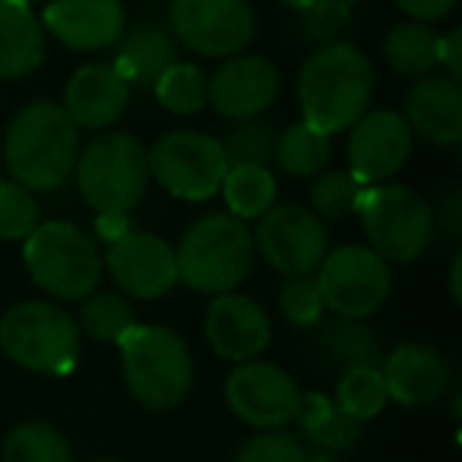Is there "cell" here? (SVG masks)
<instances>
[{
	"mask_svg": "<svg viewBox=\"0 0 462 462\" xmlns=\"http://www.w3.org/2000/svg\"><path fill=\"white\" fill-rule=\"evenodd\" d=\"M374 98V67L361 48L348 42L320 45L298 73L301 121L333 136L348 130Z\"/></svg>",
	"mask_w": 462,
	"mask_h": 462,
	"instance_id": "cell-1",
	"label": "cell"
},
{
	"mask_svg": "<svg viewBox=\"0 0 462 462\" xmlns=\"http://www.w3.org/2000/svg\"><path fill=\"white\" fill-rule=\"evenodd\" d=\"M79 149V127L64 105L48 98L23 105L4 134V162L10 178L32 193L58 190L77 168Z\"/></svg>",
	"mask_w": 462,
	"mask_h": 462,
	"instance_id": "cell-2",
	"label": "cell"
},
{
	"mask_svg": "<svg viewBox=\"0 0 462 462\" xmlns=\"http://www.w3.org/2000/svg\"><path fill=\"white\" fill-rule=\"evenodd\" d=\"M178 282L199 295H228L247 282L254 270V235L245 218L209 212L184 231L178 251Z\"/></svg>",
	"mask_w": 462,
	"mask_h": 462,
	"instance_id": "cell-3",
	"label": "cell"
},
{
	"mask_svg": "<svg viewBox=\"0 0 462 462\" xmlns=\"http://www.w3.org/2000/svg\"><path fill=\"white\" fill-rule=\"evenodd\" d=\"M121 371L127 393L146 411H171L193 386L187 342L168 327H134L121 339Z\"/></svg>",
	"mask_w": 462,
	"mask_h": 462,
	"instance_id": "cell-4",
	"label": "cell"
},
{
	"mask_svg": "<svg viewBox=\"0 0 462 462\" xmlns=\"http://www.w3.org/2000/svg\"><path fill=\"white\" fill-rule=\"evenodd\" d=\"M77 187L86 206L98 216H127L149 190V155L136 136L124 130H105L79 149Z\"/></svg>",
	"mask_w": 462,
	"mask_h": 462,
	"instance_id": "cell-5",
	"label": "cell"
},
{
	"mask_svg": "<svg viewBox=\"0 0 462 462\" xmlns=\"http://www.w3.org/2000/svg\"><path fill=\"white\" fill-rule=\"evenodd\" d=\"M23 263L54 301H83L98 289L105 260L96 241L73 222H39L23 241Z\"/></svg>",
	"mask_w": 462,
	"mask_h": 462,
	"instance_id": "cell-6",
	"label": "cell"
},
{
	"mask_svg": "<svg viewBox=\"0 0 462 462\" xmlns=\"http://www.w3.org/2000/svg\"><path fill=\"white\" fill-rule=\"evenodd\" d=\"M367 247L386 263H415L434 245V206L405 184H367L358 193Z\"/></svg>",
	"mask_w": 462,
	"mask_h": 462,
	"instance_id": "cell-7",
	"label": "cell"
},
{
	"mask_svg": "<svg viewBox=\"0 0 462 462\" xmlns=\"http://www.w3.org/2000/svg\"><path fill=\"white\" fill-rule=\"evenodd\" d=\"M0 352L16 367L64 377L77 367L79 327L51 301H23L0 317Z\"/></svg>",
	"mask_w": 462,
	"mask_h": 462,
	"instance_id": "cell-8",
	"label": "cell"
},
{
	"mask_svg": "<svg viewBox=\"0 0 462 462\" xmlns=\"http://www.w3.org/2000/svg\"><path fill=\"white\" fill-rule=\"evenodd\" d=\"M149 155V174L171 197L203 203L222 190L228 159L216 136L203 130H168L155 140Z\"/></svg>",
	"mask_w": 462,
	"mask_h": 462,
	"instance_id": "cell-9",
	"label": "cell"
},
{
	"mask_svg": "<svg viewBox=\"0 0 462 462\" xmlns=\"http://www.w3.org/2000/svg\"><path fill=\"white\" fill-rule=\"evenodd\" d=\"M314 279L323 308L333 310L336 317H352V320H367L371 314H377L393 291L390 263L361 245L329 251Z\"/></svg>",
	"mask_w": 462,
	"mask_h": 462,
	"instance_id": "cell-10",
	"label": "cell"
},
{
	"mask_svg": "<svg viewBox=\"0 0 462 462\" xmlns=\"http://www.w3.org/2000/svg\"><path fill=\"white\" fill-rule=\"evenodd\" d=\"M251 235L254 251L285 279L314 276L329 254L327 225L301 203H273Z\"/></svg>",
	"mask_w": 462,
	"mask_h": 462,
	"instance_id": "cell-11",
	"label": "cell"
},
{
	"mask_svg": "<svg viewBox=\"0 0 462 462\" xmlns=\"http://www.w3.org/2000/svg\"><path fill=\"white\" fill-rule=\"evenodd\" d=\"M225 402L231 415L254 430H282L295 421L301 390L276 361L251 358L235 365L225 380Z\"/></svg>",
	"mask_w": 462,
	"mask_h": 462,
	"instance_id": "cell-12",
	"label": "cell"
},
{
	"mask_svg": "<svg viewBox=\"0 0 462 462\" xmlns=\"http://www.w3.org/2000/svg\"><path fill=\"white\" fill-rule=\"evenodd\" d=\"M168 20L180 45L203 58H235L257 35L247 0H171Z\"/></svg>",
	"mask_w": 462,
	"mask_h": 462,
	"instance_id": "cell-13",
	"label": "cell"
},
{
	"mask_svg": "<svg viewBox=\"0 0 462 462\" xmlns=\"http://www.w3.org/2000/svg\"><path fill=\"white\" fill-rule=\"evenodd\" d=\"M102 260L117 289L136 301H155L178 285L174 247L152 231L127 228L121 238L111 241Z\"/></svg>",
	"mask_w": 462,
	"mask_h": 462,
	"instance_id": "cell-14",
	"label": "cell"
},
{
	"mask_svg": "<svg viewBox=\"0 0 462 462\" xmlns=\"http://www.w3.org/2000/svg\"><path fill=\"white\" fill-rule=\"evenodd\" d=\"M411 136L415 134H411V127L399 111H365L348 127V171L358 178L361 187L390 180L409 162Z\"/></svg>",
	"mask_w": 462,
	"mask_h": 462,
	"instance_id": "cell-15",
	"label": "cell"
},
{
	"mask_svg": "<svg viewBox=\"0 0 462 462\" xmlns=\"http://www.w3.org/2000/svg\"><path fill=\"white\" fill-rule=\"evenodd\" d=\"M279 70L263 54H235L209 77L206 102L225 121H251L270 111L279 98Z\"/></svg>",
	"mask_w": 462,
	"mask_h": 462,
	"instance_id": "cell-16",
	"label": "cell"
},
{
	"mask_svg": "<svg viewBox=\"0 0 462 462\" xmlns=\"http://www.w3.org/2000/svg\"><path fill=\"white\" fill-rule=\"evenodd\" d=\"M386 396L405 409L440 402L453 386V365L440 348L428 342H399L380 361Z\"/></svg>",
	"mask_w": 462,
	"mask_h": 462,
	"instance_id": "cell-17",
	"label": "cell"
},
{
	"mask_svg": "<svg viewBox=\"0 0 462 462\" xmlns=\"http://www.w3.org/2000/svg\"><path fill=\"white\" fill-rule=\"evenodd\" d=\"M203 329L212 352L235 365L257 358L270 346L273 336L270 314L254 298L238 295V291L212 298V304L206 308Z\"/></svg>",
	"mask_w": 462,
	"mask_h": 462,
	"instance_id": "cell-18",
	"label": "cell"
},
{
	"mask_svg": "<svg viewBox=\"0 0 462 462\" xmlns=\"http://www.w3.org/2000/svg\"><path fill=\"white\" fill-rule=\"evenodd\" d=\"M42 29L70 51H108L127 26L121 0H51Z\"/></svg>",
	"mask_w": 462,
	"mask_h": 462,
	"instance_id": "cell-19",
	"label": "cell"
},
{
	"mask_svg": "<svg viewBox=\"0 0 462 462\" xmlns=\"http://www.w3.org/2000/svg\"><path fill=\"white\" fill-rule=\"evenodd\" d=\"M130 102L127 79L117 73L111 60L83 64L64 89V111L79 130H108L121 121Z\"/></svg>",
	"mask_w": 462,
	"mask_h": 462,
	"instance_id": "cell-20",
	"label": "cell"
},
{
	"mask_svg": "<svg viewBox=\"0 0 462 462\" xmlns=\"http://www.w3.org/2000/svg\"><path fill=\"white\" fill-rule=\"evenodd\" d=\"M405 124L434 146H459L462 140V86L447 73H428L405 96Z\"/></svg>",
	"mask_w": 462,
	"mask_h": 462,
	"instance_id": "cell-21",
	"label": "cell"
},
{
	"mask_svg": "<svg viewBox=\"0 0 462 462\" xmlns=\"http://www.w3.org/2000/svg\"><path fill=\"white\" fill-rule=\"evenodd\" d=\"M310 352H314L317 365L329 374H346L355 367H380V361H383L377 329L367 320H352V317H333L327 323H317Z\"/></svg>",
	"mask_w": 462,
	"mask_h": 462,
	"instance_id": "cell-22",
	"label": "cell"
},
{
	"mask_svg": "<svg viewBox=\"0 0 462 462\" xmlns=\"http://www.w3.org/2000/svg\"><path fill=\"white\" fill-rule=\"evenodd\" d=\"M45 60V29L32 7L0 0V79H23Z\"/></svg>",
	"mask_w": 462,
	"mask_h": 462,
	"instance_id": "cell-23",
	"label": "cell"
},
{
	"mask_svg": "<svg viewBox=\"0 0 462 462\" xmlns=\"http://www.w3.org/2000/svg\"><path fill=\"white\" fill-rule=\"evenodd\" d=\"M111 64L117 67L127 86L134 89H152L155 79L178 64V45L162 26H134L117 39V54Z\"/></svg>",
	"mask_w": 462,
	"mask_h": 462,
	"instance_id": "cell-24",
	"label": "cell"
},
{
	"mask_svg": "<svg viewBox=\"0 0 462 462\" xmlns=\"http://www.w3.org/2000/svg\"><path fill=\"white\" fill-rule=\"evenodd\" d=\"M440 39L430 23H399L383 39V58L402 77H428L440 67Z\"/></svg>",
	"mask_w": 462,
	"mask_h": 462,
	"instance_id": "cell-25",
	"label": "cell"
},
{
	"mask_svg": "<svg viewBox=\"0 0 462 462\" xmlns=\"http://www.w3.org/2000/svg\"><path fill=\"white\" fill-rule=\"evenodd\" d=\"M329 140L333 136L320 134V130H314L304 121L289 124L285 130H279L273 162L279 165V171L291 174V178H317L329 165V155H333V143Z\"/></svg>",
	"mask_w": 462,
	"mask_h": 462,
	"instance_id": "cell-26",
	"label": "cell"
},
{
	"mask_svg": "<svg viewBox=\"0 0 462 462\" xmlns=\"http://www.w3.org/2000/svg\"><path fill=\"white\" fill-rule=\"evenodd\" d=\"M222 197L235 218H260L276 203V178L263 165H231L222 180Z\"/></svg>",
	"mask_w": 462,
	"mask_h": 462,
	"instance_id": "cell-27",
	"label": "cell"
},
{
	"mask_svg": "<svg viewBox=\"0 0 462 462\" xmlns=\"http://www.w3.org/2000/svg\"><path fill=\"white\" fill-rule=\"evenodd\" d=\"M4 462H73V449L64 430L48 421H23L10 428L0 447Z\"/></svg>",
	"mask_w": 462,
	"mask_h": 462,
	"instance_id": "cell-28",
	"label": "cell"
},
{
	"mask_svg": "<svg viewBox=\"0 0 462 462\" xmlns=\"http://www.w3.org/2000/svg\"><path fill=\"white\" fill-rule=\"evenodd\" d=\"M79 329H83L89 339L105 342V346H121V339L136 327L134 308L124 295L115 291H92L83 298V308H79Z\"/></svg>",
	"mask_w": 462,
	"mask_h": 462,
	"instance_id": "cell-29",
	"label": "cell"
},
{
	"mask_svg": "<svg viewBox=\"0 0 462 462\" xmlns=\"http://www.w3.org/2000/svg\"><path fill=\"white\" fill-rule=\"evenodd\" d=\"M386 399L390 396H386V383H383L380 367H355V371L339 374L333 402L342 415L365 424L386 409Z\"/></svg>",
	"mask_w": 462,
	"mask_h": 462,
	"instance_id": "cell-30",
	"label": "cell"
},
{
	"mask_svg": "<svg viewBox=\"0 0 462 462\" xmlns=\"http://www.w3.org/2000/svg\"><path fill=\"white\" fill-rule=\"evenodd\" d=\"M276 136L279 130L273 127L270 121H260V117H251V121H235L222 143L225 149V159L231 165H273V152H276Z\"/></svg>",
	"mask_w": 462,
	"mask_h": 462,
	"instance_id": "cell-31",
	"label": "cell"
},
{
	"mask_svg": "<svg viewBox=\"0 0 462 462\" xmlns=\"http://www.w3.org/2000/svg\"><path fill=\"white\" fill-rule=\"evenodd\" d=\"M155 98L165 105L171 115H197L206 105V92H209V79L197 64H171L159 79H155Z\"/></svg>",
	"mask_w": 462,
	"mask_h": 462,
	"instance_id": "cell-32",
	"label": "cell"
},
{
	"mask_svg": "<svg viewBox=\"0 0 462 462\" xmlns=\"http://www.w3.org/2000/svg\"><path fill=\"white\" fill-rule=\"evenodd\" d=\"M361 184L348 168H336V171H320L310 184L308 193V209L317 218H329V222H339L348 218L358 206Z\"/></svg>",
	"mask_w": 462,
	"mask_h": 462,
	"instance_id": "cell-33",
	"label": "cell"
},
{
	"mask_svg": "<svg viewBox=\"0 0 462 462\" xmlns=\"http://www.w3.org/2000/svg\"><path fill=\"white\" fill-rule=\"evenodd\" d=\"M39 225V203L32 190L14 178H0V241H26Z\"/></svg>",
	"mask_w": 462,
	"mask_h": 462,
	"instance_id": "cell-34",
	"label": "cell"
},
{
	"mask_svg": "<svg viewBox=\"0 0 462 462\" xmlns=\"http://www.w3.org/2000/svg\"><path fill=\"white\" fill-rule=\"evenodd\" d=\"M231 462H310V449L289 430H257L238 447Z\"/></svg>",
	"mask_w": 462,
	"mask_h": 462,
	"instance_id": "cell-35",
	"label": "cell"
},
{
	"mask_svg": "<svg viewBox=\"0 0 462 462\" xmlns=\"http://www.w3.org/2000/svg\"><path fill=\"white\" fill-rule=\"evenodd\" d=\"M279 310L282 317L298 329H310L320 323L323 317V298L320 289H317V279L314 276H295L289 282H282L279 289Z\"/></svg>",
	"mask_w": 462,
	"mask_h": 462,
	"instance_id": "cell-36",
	"label": "cell"
},
{
	"mask_svg": "<svg viewBox=\"0 0 462 462\" xmlns=\"http://www.w3.org/2000/svg\"><path fill=\"white\" fill-rule=\"evenodd\" d=\"M348 20H352V10H348L346 0H314L308 10L298 14V29L314 45H329V42L339 39Z\"/></svg>",
	"mask_w": 462,
	"mask_h": 462,
	"instance_id": "cell-37",
	"label": "cell"
},
{
	"mask_svg": "<svg viewBox=\"0 0 462 462\" xmlns=\"http://www.w3.org/2000/svg\"><path fill=\"white\" fill-rule=\"evenodd\" d=\"M304 437H308V440L314 443L317 453L336 456V453H346V449H352L355 443H358L361 424L352 421L348 415H342V411L333 405V411H329V415L323 418V421L317 424L314 430H308Z\"/></svg>",
	"mask_w": 462,
	"mask_h": 462,
	"instance_id": "cell-38",
	"label": "cell"
},
{
	"mask_svg": "<svg viewBox=\"0 0 462 462\" xmlns=\"http://www.w3.org/2000/svg\"><path fill=\"white\" fill-rule=\"evenodd\" d=\"M434 231H440L449 245H459L462 238V193L456 187H449L440 197L434 212Z\"/></svg>",
	"mask_w": 462,
	"mask_h": 462,
	"instance_id": "cell-39",
	"label": "cell"
},
{
	"mask_svg": "<svg viewBox=\"0 0 462 462\" xmlns=\"http://www.w3.org/2000/svg\"><path fill=\"white\" fill-rule=\"evenodd\" d=\"M459 0H396V7L402 10L409 20L415 23H437L456 10Z\"/></svg>",
	"mask_w": 462,
	"mask_h": 462,
	"instance_id": "cell-40",
	"label": "cell"
},
{
	"mask_svg": "<svg viewBox=\"0 0 462 462\" xmlns=\"http://www.w3.org/2000/svg\"><path fill=\"white\" fill-rule=\"evenodd\" d=\"M462 29H453L447 39H440V67L449 79H459L462 73Z\"/></svg>",
	"mask_w": 462,
	"mask_h": 462,
	"instance_id": "cell-41",
	"label": "cell"
},
{
	"mask_svg": "<svg viewBox=\"0 0 462 462\" xmlns=\"http://www.w3.org/2000/svg\"><path fill=\"white\" fill-rule=\"evenodd\" d=\"M124 231H127V216H98V235H102L108 245L115 238H121Z\"/></svg>",
	"mask_w": 462,
	"mask_h": 462,
	"instance_id": "cell-42",
	"label": "cell"
},
{
	"mask_svg": "<svg viewBox=\"0 0 462 462\" xmlns=\"http://www.w3.org/2000/svg\"><path fill=\"white\" fill-rule=\"evenodd\" d=\"M459 266H462V257H453V266H449V295L453 301H459Z\"/></svg>",
	"mask_w": 462,
	"mask_h": 462,
	"instance_id": "cell-43",
	"label": "cell"
},
{
	"mask_svg": "<svg viewBox=\"0 0 462 462\" xmlns=\"http://www.w3.org/2000/svg\"><path fill=\"white\" fill-rule=\"evenodd\" d=\"M279 4H285L289 10H295V14H301V10H308L314 0H279Z\"/></svg>",
	"mask_w": 462,
	"mask_h": 462,
	"instance_id": "cell-44",
	"label": "cell"
},
{
	"mask_svg": "<svg viewBox=\"0 0 462 462\" xmlns=\"http://www.w3.org/2000/svg\"><path fill=\"white\" fill-rule=\"evenodd\" d=\"M92 462H127V459H117V456H102V459H92Z\"/></svg>",
	"mask_w": 462,
	"mask_h": 462,
	"instance_id": "cell-45",
	"label": "cell"
},
{
	"mask_svg": "<svg viewBox=\"0 0 462 462\" xmlns=\"http://www.w3.org/2000/svg\"><path fill=\"white\" fill-rule=\"evenodd\" d=\"M16 4H26V7H32V4H39V0H16Z\"/></svg>",
	"mask_w": 462,
	"mask_h": 462,
	"instance_id": "cell-46",
	"label": "cell"
},
{
	"mask_svg": "<svg viewBox=\"0 0 462 462\" xmlns=\"http://www.w3.org/2000/svg\"><path fill=\"white\" fill-rule=\"evenodd\" d=\"M346 4H355V0H346Z\"/></svg>",
	"mask_w": 462,
	"mask_h": 462,
	"instance_id": "cell-47",
	"label": "cell"
}]
</instances>
